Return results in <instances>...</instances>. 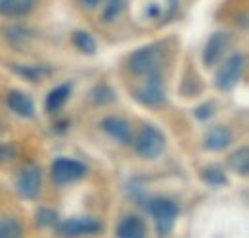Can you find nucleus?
Instances as JSON below:
<instances>
[{
	"label": "nucleus",
	"instance_id": "nucleus-11",
	"mask_svg": "<svg viewBox=\"0 0 249 238\" xmlns=\"http://www.w3.org/2000/svg\"><path fill=\"white\" fill-rule=\"evenodd\" d=\"M115 235L117 238H146V225L140 217L128 215V217L121 219Z\"/></svg>",
	"mask_w": 249,
	"mask_h": 238
},
{
	"label": "nucleus",
	"instance_id": "nucleus-20",
	"mask_svg": "<svg viewBox=\"0 0 249 238\" xmlns=\"http://www.w3.org/2000/svg\"><path fill=\"white\" fill-rule=\"evenodd\" d=\"M201 177H203L205 182H209L211 186H220V184H224V182H226L224 173H222L220 169H217V167H207V169H203Z\"/></svg>",
	"mask_w": 249,
	"mask_h": 238
},
{
	"label": "nucleus",
	"instance_id": "nucleus-9",
	"mask_svg": "<svg viewBox=\"0 0 249 238\" xmlns=\"http://www.w3.org/2000/svg\"><path fill=\"white\" fill-rule=\"evenodd\" d=\"M102 129L117 142L121 144H128L132 140V131H130V125L119 118H106L102 121Z\"/></svg>",
	"mask_w": 249,
	"mask_h": 238
},
{
	"label": "nucleus",
	"instance_id": "nucleus-18",
	"mask_svg": "<svg viewBox=\"0 0 249 238\" xmlns=\"http://www.w3.org/2000/svg\"><path fill=\"white\" fill-rule=\"evenodd\" d=\"M248 154H249L248 148H242L230 158V165H232V169H234L236 173L248 175V171H249V156Z\"/></svg>",
	"mask_w": 249,
	"mask_h": 238
},
{
	"label": "nucleus",
	"instance_id": "nucleus-16",
	"mask_svg": "<svg viewBox=\"0 0 249 238\" xmlns=\"http://www.w3.org/2000/svg\"><path fill=\"white\" fill-rule=\"evenodd\" d=\"M23 229L16 217L2 215L0 217V238H21Z\"/></svg>",
	"mask_w": 249,
	"mask_h": 238
},
{
	"label": "nucleus",
	"instance_id": "nucleus-1",
	"mask_svg": "<svg viewBox=\"0 0 249 238\" xmlns=\"http://www.w3.org/2000/svg\"><path fill=\"white\" fill-rule=\"evenodd\" d=\"M148 211L152 213V217L156 221L159 237H167L175 225L177 215H178V206L169 198H156L148 204Z\"/></svg>",
	"mask_w": 249,
	"mask_h": 238
},
{
	"label": "nucleus",
	"instance_id": "nucleus-25",
	"mask_svg": "<svg viewBox=\"0 0 249 238\" xmlns=\"http://www.w3.org/2000/svg\"><path fill=\"white\" fill-rule=\"evenodd\" d=\"M14 154H16L14 146H10V144H0V161H8V159H12Z\"/></svg>",
	"mask_w": 249,
	"mask_h": 238
},
{
	"label": "nucleus",
	"instance_id": "nucleus-4",
	"mask_svg": "<svg viewBox=\"0 0 249 238\" xmlns=\"http://www.w3.org/2000/svg\"><path fill=\"white\" fill-rule=\"evenodd\" d=\"M40 180H42V175H40V167L35 165V163H27L21 167V171L18 173V178H16V188H18V194L21 198H36L38 190H40Z\"/></svg>",
	"mask_w": 249,
	"mask_h": 238
},
{
	"label": "nucleus",
	"instance_id": "nucleus-21",
	"mask_svg": "<svg viewBox=\"0 0 249 238\" xmlns=\"http://www.w3.org/2000/svg\"><path fill=\"white\" fill-rule=\"evenodd\" d=\"M90 98H92V102H96V104H107V102L113 100V90L109 89L107 85H98L92 90Z\"/></svg>",
	"mask_w": 249,
	"mask_h": 238
},
{
	"label": "nucleus",
	"instance_id": "nucleus-15",
	"mask_svg": "<svg viewBox=\"0 0 249 238\" xmlns=\"http://www.w3.org/2000/svg\"><path fill=\"white\" fill-rule=\"evenodd\" d=\"M69 94H71V87L69 85H60L54 90H50V94L46 98V112H50V114L58 112L65 104V100L69 98Z\"/></svg>",
	"mask_w": 249,
	"mask_h": 238
},
{
	"label": "nucleus",
	"instance_id": "nucleus-23",
	"mask_svg": "<svg viewBox=\"0 0 249 238\" xmlns=\"http://www.w3.org/2000/svg\"><path fill=\"white\" fill-rule=\"evenodd\" d=\"M123 8V0H107L106 8H104V20L106 21H111L117 18V14L121 12Z\"/></svg>",
	"mask_w": 249,
	"mask_h": 238
},
{
	"label": "nucleus",
	"instance_id": "nucleus-7",
	"mask_svg": "<svg viewBox=\"0 0 249 238\" xmlns=\"http://www.w3.org/2000/svg\"><path fill=\"white\" fill-rule=\"evenodd\" d=\"M134 96H136V100L142 102L144 106H152V108L161 106V104L165 102V89H163V85H161L159 75H157V73L148 75L146 83L136 89Z\"/></svg>",
	"mask_w": 249,
	"mask_h": 238
},
{
	"label": "nucleus",
	"instance_id": "nucleus-6",
	"mask_svg": "<svg viewBox=\"0 0 249 238\" xmlns=\"http://www.w3.org/2000/svg\"><path fill=\"white\" fill-rule=\"evenodd\" d=\"M87 173V165L77 161V159H67V158H60L52 163V180L56 184H67L71 180H77Z\"/></svg>",
	"mask_w": 249,
	"mask_h": 238
},
{
	"label": "nucleus",
	"instance_id": "nucleus-3",
	"mask_svg": "<svg viewBox=\"0 0 249 238\" xmlns=\"http://www.w3.org/2000/svg\"><path fill=\"white\" fill-rule=\"evenodd\" d=\"M102 231V223L92 217H75L67 219L56 227L58 237L62 238H79L89 237V235H98Z\"/></svg>",
	"mask_w": 249,
	"mask_h": 238
},
{
	"label": "nucleus",
	"instance_id": "nucleus-5",
	"mask_svg": "<svg viewBox=\"0 0 249 238\" xmlns=\"http://www.w3.org/2000/svg\"><path fill=\"white\" fill-rule=\"evenodd\" d=\"M242 71H244V56L242 54L230 56L217 71V77H215L217 87L222 90L232 89L242 79Z\"/></svg>",
	"mask_w": 249,
	"mask_h": 238
},
{
	"label": "nucleus",
	"instance_id": "nucleus-14",
	"mask_svg": "<svg viewBox=\"0 0 249 238\" xmlns=\"http://www.w3.org/2000/svg\"><path fill=\"white\" fill-rule=\"evenodd\" d=\"M230 140H232L230 129H228V127L218 125V127L211 129V131L207 133V137H205V142H203V144H205V148H209V150H222L230 144Z\"/></svg>",
	"mask_w": 249,
	"mask_h": 238
},
{
	"label": "nucleus",
	"instance_id": "nucleus-17",
	"mask_svg": "<svg viewBox=\"0 0 249 238\" xmlns=\"http://www.w3.org/2000/svg\"><path fill=\"white\" fill-rule=\"evenodd\" d=\"M73 42L85 54H94L96 52V40L92 39V35L87 33V31H75L73 33Z\"/></svg>",
	"mask_w": 249,
	"mask_h": 238
},
{
	"label": "nucleus",
	"instance_id": "nucleus-22",
	"mask_svg": "<svg viewBox=\"0 0 249 238\" xmlns=\"http://www.w3.org/2000/svg\"><path fill=\"white\" fill-rule=\"evenodd\" d=\"M36 221H38L40 227H54L58 223V213L54 209L40 208L36 213Z\"/></svg>",
	"mask_w": 249,
	"mask_h": 238
},
{
	"label": "nucleus",
	"instance_id": "nucleus-13",
	"mask_svg": "<svg viewBox=\"0 0 249 238\" xmlns=\"http://www.w3.org/2000/svg\"><path fill=\"white\" fill-rule=\"evenodd\" d=\"M35 0H0V14L6 18H21L29 14Z\"/></svg>",
	"mask_w": 249,
	"mask_h": 238
},
{
	"label": "nucleus",
	"instance_id": "nucleus-24",
	"mask_svg": "<svg viewBox=\"0 0 249 238\" xmlns=\"http://www.w3.org/2000/svg\"><path fill=\"white\" fill-rule=\"evenodd\" d=\"M213 116V104H203L196 110V118L197 119H209Z\"/></svg>",
	"mask_w": 249,
	"mask_h": 238
},
{
	"label": "nucleus",
	"instance_id": "nucleus-19",
	"mask_svg": "<svg viewBox=\"0 0 249 238\" xmlns=\"http://www.w3.org/2000/svg\"><path fill=\"white\" fill-rule=\"evenodd\" d=\"M16 71L18 73H21L25 79H29V81H40L42 77H46V75H50V69L48 67H42V65H25V67H16Z\"/></svg>",
	"mask_w": 249,
	"mask_h": 238
},
{
	"label": "nucleus",
	"instance_id": "nucleus-26",
	"mask_svg": "<svg viewBox=\"0 0 249 238\" xmlns=\"http://www.w3.org/2000/svg\"><path fill=\"white\" fill-rule=\"evenodd\" d=\"M81 4H85V6H96L100 0H79Z\"/></svg>",
	"mask_w": 249,
	"mask_h": 238
},
{
	"label": "nucleus",
	"instance_id": "nucleus-8",
	"mask_svg": "<svg viewBox=\"0 0 249 238\" xmlns=\"http://www.w3.org/2000/svg\"><path fill=\"white\" fill-rule=\"evenodd\" d=\"M128 65L132 69V73L136 75H152L157 73V65H159V54L154 46H144L140 50H136L130 60H128Z\"/></svg>",
	"mask_w": 249,
	"mask_h": 238
},
{
	"label": "nucleus",
	"instance_id": "nucleus-12",
	"mask_svg": "<svg viewBox=\"0 0 249 238\" xmlns=\"http://www.w3.org/2000/svg\"><path fill=\"white\" fill-rule=\"evenodd\" d=\"M228 35L226 33H215L211 39H209V42H207V46H205V54H203V60H205V63L207 65H213V63H217L220 56H222V52L226 50V44H228Z\"/></svg>",
	"mask_w": 249,
	"mask_h": 238
},
{
	"label": "nucleus",
	"instance_id": "nucleus-10",
	"mask_svg": "<svg viewBox=\"0 0 249 238\" xmlns=\"http://www.w3.org/2000/svg\"><path fill=\"white\" fill-rule=\"evenodd\" d=\"M6 102H8V108L14 114L21 116V118H33L35 116V104H33L31 96H27L21 90H10L8 96H6Z\"/></svg>",
	"mask_w": 249,
	"mask_h": 238
},
{
	"label": "nucleus",
	"instance_id": "nucleus-2",
	"mask_svg": "<svg viewBox=\"0 0 249 238\" xmlns=\"http://www.w3.org/2000/svg\"><path fill=\"white\" fill-rule=\"evenodd\" d=\"M134 148L138 152V156L154 159L165 148V135L154 125H146L138 133V137L134 140Z\"/></svg>",
	"mask_w": 249,
	"mask_h": 238
}]
</instances>
